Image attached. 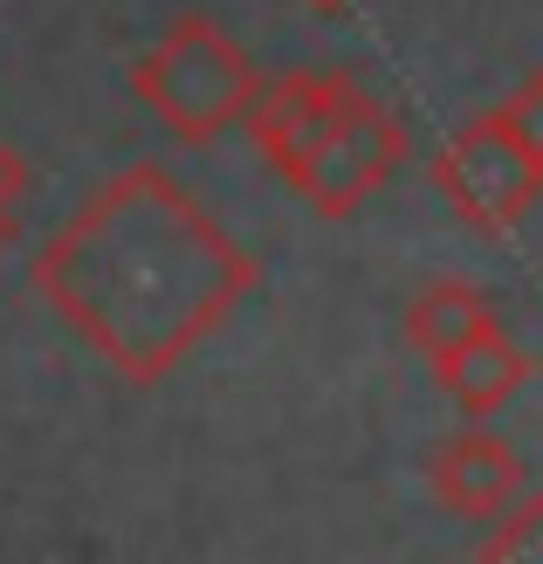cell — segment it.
Returning <instances> with one entry per match:
<instances>
[{
	"label": "cell",
	"instance_id": "obj_6",
	"mask_svg": "<svg viewBox=\"0 0 543 564\" xmlns=\"http://www.w3.org/2000/svg\"><path fill=\"white\" fill-rule=\"evenodd\" d=\"M426 372H434V386L454 400L461 420H489L536 379V351H523L517 337L502 330V317H496L489 330H475L468 345H454L441 365H426Z\"/></svg>",
	"mask_w": 543,
	"mask_h": 564
},
{
	"label": "cell",
	"instance_id": "obj_11",
	"mask_svg": "<svg viewBox=\"0 0 543 564\" xmlns=\"http://www.w3.org/2000/svg\"><path fill=\"white\" fill-rule=\"evenodd\" d=\"M303 8H309V14H345L351 0H303Z\"/></svg>",
	"mask_w": 543,
	"mask_h": 564
},
{
	"label": "cell",
	"instance_id": "obj_2",
	"mask_svg": "<svg viewBox=\"0 0 543 564\" xmlns=\"http://www.w3.org/2000/svg\"><path fill=\"white\" fill-rule=\"evenodd\" d=\"M248 145L317 220L365 214L406 165V118L351 69H282L248 104Z\"/></svg>",
	"mask_w": 543,
	"mask_h": 564
},
{
	"label": "cell",
	"instance_id": "obj_5",
	"mask_svg": "<svg viewBox=\"0 0 543 564\" xmlns=\"http://www.w3.org/2000/svg\"><path fill=\"white\" fill-rule=\"evenodd\" d=\"M420 468H426V489H434L454 517H475V523L502 517L509 502L530 489L523 455L502 434H489V420H468V427L441 434L434 447H426Z\"/></svg>",
	"mask_w": 543,
	"mask_h": 564
},
{
	"label": "cell",
	"instance_id": "obj_3",
	"mask_svg": "<svg viewBox=\"0 0 543 564\" xmlns=\"http://www.w3.org/2000/svg\"><path fill=\"white\" fill-rule=\"evenodd\" d=\"M262 69L254 55L207 14L165 21V35L131 63V97L180 138V145H214L220 131H235L248 118Z\"/></svg>",
	"mask_w": 543,
	"mask_h": 564
},
{
	"label": "cell",
	"instance_id": "obj_10",
	"mask_svg": "<svg viewBox=\"0 0 543 564\" xmlns=\"http://www.w3.org/2000/svg\"><path fill=\"white\" fill-rule=\"evenodd\" d=\"M21 193H28V159L8 145V138H0V220H14Z\"/></svg>",
	"mask_w": 543,
	"mask_h": 564
},
{
	"label": "cell",
	"instance_id": "obj_7",
	"mask_svg": "<svg viewBox=\"0 0 543 564\" xmlns=\"http://www.w3.org/2000/svg\"><path fill=\"white\" fill-rule=\"evenodd\" d=\"M489 324H496V296L468 275H426L399 310V337H406V351L420 365H441L454 345H468Z\"/></svg>",
	"mask_w": 543,
	"mask_h": 564
},
{
	"label": "cell",
	"instance_id": "obj_8",
	"mask_svg": "<svg viewBox=\"0 0 543 564\" xmlns=\"http://www.w3.org/2000/svg\"><path fill=\"white\" fill-rule=\"evenodd\" d=\"M481 557H496V564H543V489H523L502 517L481 523Z\"/></svg>",
	"mask_w": 543,
	"mask_h": 564
},
{
	"label": "cell",
	"instance_id": "obj_9",
	"mask_svg": "<svg viewBox=\"0 0 543 564\" xmlns=\"http://www.w3.org/2000/svg\"><path fill=\"white\" fill-rule=\"evenodd\" d=\"M502 118L523 131V145H536V152H543V69H530L517 90L502 97Z\"/></svg>",
	"mask_w": 543,
	"mask_h": 564
},
{
	"label": "cell",
	"instance_id": "obj_12",
	"mask_svg": "<svg viewBox=\"0 0 543 564\" xmlns=\"http://www.w3.org/2000/svg\"><path fill=\"white\" fill-rule=\"evenodd\" d=\"M8 241H14V220H0V256H8Z\"/></svg>",
	"mask_w": 543,
	"mask_h": 564
},
{
	"label": "cell",
	"instance_id": "obj_4",
	"mask_svg": "<svg viewBox=\"0 0 543 564\" xmlns=\"http://www.w3.org/2000/svg\"><path fill=\"white\" fill-rule=\"evenodd\" d=\"M426 173H434V193L447 200V214L481 241H509L543 200V152L523 145V131L502 118V104L468 118L434 152Z\"/></svg>",
	"mask_w": 543,
	"mask_h": 564
},
{
	"label": "cell",
	"instance_id": "obj_1",
	"mask_svg": "<svg viewBox=\"0 0 543 564\" xmlns=\"http://www.w3.org/2000/svg\"><path fill=\"white\" fill-rule=\"evenodd\" d=\"M28 282L124 386H159L254 296L262 269L165 165L138 159L35 248Z\"/></svg>",
	"mask_w": 543,
	"mask_h": 564
}]
</instances>
